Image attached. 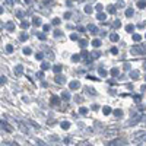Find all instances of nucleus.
Wrapping results in <instances>:
<instances>
[{
	"label": "nucleus",
	"instance_id": "nucleus-1",
	"mask_svg": "<svg viewBox=\"0 0 146 146\" xmlns=\"http://www.w3.org/2000/svg\"><path fill=\"white\" fill-rule=\"evenodd\" d=\"M142 118H143V115H142V114H135V117L130 118V123H129V124H130V126H135L136 123H139V121H140Z\"/></svg>",
	"mask_w": 146,
	"mask_h": 146
},
{
	"label": "nucleus",
	"instance_id": "nucleus-2",
	"mask_svg": "<svg viewBox=\"0 0 146 146\" xmlns=\"http://www.w3.org/2000/svg\"><path fill=\"white\" fill-rule=\"evenodd\" d=\"M105 135H107V137H114V136L118 135V130L117 129H111V130H108Z\"/></svg>",
	"mask_w": 146,
	"mask_h": 146
},
{
	"label": "nucleus",
	"instance_id": "nucleus-3",
	"mask_svg": "<svg viewBox=\"0 0 146 146\" xmlns=\"http://www.w3.org/2000/svg\"><path fill=\"white\" fill-rule=\"evenodd\" d=\"M131 51H133V53H137V54H145V47H142V48H139V47H133V48H131Z\"/></svg>",
	"mask_w": 146,
	"mask_h": 146
},
{
	"label": "nucleus",
	"instance_id": "nucleus-4",
	"mask_svg": "<svg viewBox=\"0 0 146 146\" xmlns=\"http://www.w3.org/2000/svg\"><path fill=\"white\" fill-rule=\"evenodd\" d=\"M70 89H79V86H80V83L78 82V80H73V82H70Z\"/></svg>",
	"mask_w": 146,
	"mask_h": 146
},
{
	"label": "nucleus",
	"instance_id": "nucleus-5",
	"mask_svg": "<svg viewBox=\"0 0 146 146\" xmlns=\"http://www.w3.org/2000/svg\"><path fill=\"white\" fill-rule=\"evenodd\" d=\"M0 127L5 129V130H7V131H12V129L9 127V124L6 123V121H3V120H0Z\"/></svg>",
	"mask_w": 146,
	"mask_h": 146
},
{
	"label": "nucleus",
	"instance_id": "nucleus-6",
	"mask_svg": "<svg viewBox=\"0 0 146 146\" xmlns=\"http://www.w3.org/2000/svg\"><path fill=\"white\" fill-rule=\"evenodd\" d=\"M86 29H88V31H91L92 34H96V32H98V28H96L95 25H92V23H91V25H88V27H86Z\"/></svg>",
	"mask_w": 146,
	"mask_h": 146
},
{
	"label": "nucleus",
	"instance_id": "nucleus-7",
	"mask_svg": "<svg viewBox=\"0 0 146 146\" xmlns=\"http://www.w3.org/2000/svg\"><path fill=\"white\" fill-rule=\"evenodd\" d=\"M15 73H16V75H22V73H23V66L18 64V66L15 67Z\"/></svg>",
	"mask_w": 146,
	"mask_h": 146
},
{
	"label": "nucleus",
	"instance_id": "nucleus-8",
	"mask_svg": "<svg viewBox=\"0 0 146 146\" xmlns=\"http://www.w3.org/2000/svg\"><path fill=\"white\" fill-rule=\"evenodd\" d=\"M32 23H34L35 27H40V25H41V19L36 18V16H34V18H32Z\"/></svg>",
	"mask_w": 146,
	"mask_h": 146
},
{
	"label": "nucleus",
	"instance_id": "nucleus-9",
	"mask_svg": "<svg viewBox=\"0 0 146 146\" xmlns=\"http://www.w3.org/2000/svg\"><path fill=\"white\" fill-rule=\"evenodd\" d=\"M102 113H104L105 115H108V114H111V113H113V110L110 108V107H102Z\"/></svg>",
	"mask_w": 146,
	"mask_h": 146
},
{
	"label": "nucleus",
	"instance_id": "nucleus-10",
	"mask_svg": "<svg viewBox=\"0 0 146 146\" xmlns=\"http://www.w3.org/2000/svg\"><path fill=\"white\" fill-rule=\"evenodd\" d=\"M79 114L86 115V114H88V108H86V107H80V108H79Z\"/></svg>",
	"mask_w": 146,
	"mask_h": 146
},
{
	"label": "nucleus",
	"instance_id": "nucleus-11",
	"mask_svg": "<svg viewBox=\"0 0 146 146\" xmlns=\"http://www.w3.org/2000/svg\"><path fill=\"white\" fill-rule=\"evenodd\" d=\"M101 44H102V42H101V40H96V38H95V40L92 41V45H94L95 48H98V47H101Z\"/></svg>",
	"mask_w": 146,
	"mask_h": 146
},
{
	"label": "nucleus",
	"instance_id": "nucleus-12",
	"mask_svg": "<svg viewBox=\"0 0 146 146\" xmlns=\"http://www.w3.org/2000/svg\"><path fill=\"white\" fill-rule=\"evenodd\" d=\"M64 82H66V80H64L63 76H60V75L56 76V83H64Z\"/></svg>",
	"mask_w": 146,
	"mask_h": 146
},
{
	"label": "nucleus",
	"instance_id": "nucleus-13",
	"mask_svg": "<svg viewBox=\"0 0 146 146\" xmlns=\"http://www.w3.org/2000/svg\"><path fill=\"white\" fill-rule=\"evenodd\" d=\"M140 40H142V35H140V34H133V41L139 42Z\"/></svg>",
	"mask_w": 146,
	"mask_h": 146
},
{
	"label": "nucleus",
	"instance_id": "nucleus-14",
	"mask_svg": "<svg viewBox=\"0 0 146 146\" xmlns=\"http://www.w3.org/2000/svg\"><path fill=\"white\" fill-rule=\"evenodd\" d=\"M110 40H111L113 42L118 41V34H111V35H110Z\"/></svg>",
	"mask_w": 146,
	"mask_h": 146
},
{
	"label": "nucleus",
	"instance_id": "nucleus-15",
	"mask_svg": "<svg viewBox=\"0 0 146 146\" xmlns=\"http://www.w3.org/2000/svg\"><path fill=\"white\" fill-rule=\"evenodd\" d=\"M130 76H131L133 79H137V78H139V72H137V70H133V72H130Z\"/></svg>",
	"mask_w": 146,
	"mask_h": 146
},
{
	"label": "nucleus",
	"instance_id": "nucleus-16",
	"mask_svg": "<svg viewBox=\"0 0 146 146\" xmlns=\"http://www.w3.org/2000/svg\"><path fill=\"white\" fill-rule=\"evenodd\" d=\"M62 98H63L64 101H69V100H70V94H69V92H63V94H62Z\"/></svg>",
	"mask_w": 146,
	"mask_h": 146
},
{
	"label": "nucleus",
	"instance_id": "nucleus-17",
	"mask_svg": "<svg viewBox=\"0 0 146 146\" xmlns=\"http://www.w3.org/2000/svg\"><path fill=\"white\" fill-rule=\"evenodd\" d=\"M70 127V123H69V121H63V123H62V129L63 130H67Z\"/></svg>",
	"mask_w": 146,
	"mask_h": 146
},
{
	"label": "nucleus",
	"instance_id": "nucleus-18",
	"mask_svg": "<svg viewBox=\"0 0 146 146\" xmlns=\"http://www.w3.org/2000/svg\"><path fill=\"white\" fill-rule=\"evenodd\" d=\"M6 28H7L9 31H13V29H15V23H13V22H9L7 25H6Z\"/></svg>",
	"mask_w": 146,
	"mask_h": 146
},
{
	"label": "nucleus",
	"instance_id": "nucleus-19",
	"mask_svg": "<svg viewBox=\"0 0 146 146\" xmlns=\"http://www.w3.org/2000/svg\"><path fill=\"white\" fill-rule=\"evenodd\" d=\"M107 16H105V13H101V12H100V13L98 15H96V19H98V21H104Z\"/></svg>",
	"mask_w": 146,
	"mask_h": 146
},
{
	"label": "nucleus",
	"instance_id": "nucleus-20",
	"mask_svg": "<svg viewBox=\"0 0 146 146\" xmlns=\"http://www.w3.org/2000/svg\"><path fill=\"white\" fill-rule=\"evenodd\" d=\"M62 69H63V67H62V66H60V64H56V66L53 67V70H54L56 73H60V72H62Z\"/></svg>",
	"mask_w": 146,
	"mask_h": 146
},
{
	"label": "nucleus",
	"instance_id": "nucleus-21",
	"mask_svg": "<svg viewBox=\"0 0 146 146\" xmlns=\"http://www.w3.org/2000/svg\"><path fill=\"white\" fill-rule=\"evenodd\" d=\"M79 60H80L79 54H73V56H72V62H75V63H76V62H79Z\"/></svg>",
	"mask_w": 146,
	"mask_h": 146
},
{
	"label": "nucleus",
	"instance_id": "nucleus-22",
	"mask_svg": "<svg viewBox=\"0 0 146 146\" xmlns=\"http://www.w3.org/2000/svg\"><path fill=\"white\" fill-rule=\"evenodd\" d=\"M79 45L85 48V47H86V45H88V41H86V40H79Z\"/></svg>",
	"mask_w": 146,
	"mask_h": 146
},
{
	"label": "nucleus",
	"instance_id": "nucleus-23",
	"mask_svg": "<svg viewBox=\"0 0 146 146\" xmlns=\"http://www.w3.org/2000/svg\"><path fill=\"white\" fill-rule=\"evenodd\" d=\"M114 115L115 117H121L123 115V111H121V110H114Z\"/></svg>",
	"mask_w": 146,
	"mask_h": 146
},
{
	"label": "nucleus",
	"instance_id": "nucleus-24",
	"mask_svg": "<svg viewBox=\"0 0 146 146\" xmlns=\"http://www.w3.org/2000/svg\"><path fill=\"white\" fill-rule=\"evenodd\" d=\"M145 6H146V3H145V0H140V2L137 3V7H139V9H145Z\"/></svg>",
	"mask_w": 146,
	"mask_h": 146
},
{
	"label": "nucleus",
	"instance_id": "nucleus-25",
	"mask_svg": "<svg viewBox=\"0 0 146 146\" xmlns=\"http://www.w3.org/2000/svg\"><path fill=\"white\" fill-rule=\"evenodd\" d=\"M118 73H120V70H118L117 67H114V69H111V75H113V76H117V75H118Z\"/></svg>",
	"mask_w": 146,
	"mask_h": 146
},
{
	"label": "nucleus",
	"instance_id": "nucleus-26",
	"mask_svg": "<svg viewBox=\"0 0 146 146\" xmlns=\"http://www.w3.org/2000/svg\"><path fill=\"white\" fill-rule=\"evenodd\" d=\"M6 51H7V53H12V51H13V45H12V44L6 45Z\"/></svg>",
	"mask_w": 146,
	"mask_h": 146
},
{
	"label": "nucleus",
	"instance_id": "nucleus-27",
	"mask_svg": "<svg viewBox=\"0 0 146 146\" xmlns=\"http://www.w3.org/2000/svg\"><path fill=\"white\" fill-rule=\"evenodd\" d=\"M31 53H32V50H31L29 47H25V48H23V54H31Z\"/></svg>",
	"mask_w": 146,
	"mask_h": 146
},
{
	"label": "nucleus",
	"instance_id": "nucleus-28",
	"mask_svg": "<svg viewBox=\"0 0 146 146\" xmlns=\"http://www.w3.org/2000/svg\"><path fill=\"white\" fill-rule=\"evenodd\" d=\"M85 12H86V13H92V7L89 5H86L85 6Z\"/></svg>",
	"mask_w": 146,
	"mask_h": 146
},
{
	"label": "nucleus",
	"instance_id": "nucleus-29",
	"mask_svg": "<svg viewBox=\"0 0 146 146\" xmlns=\"http://www.w3.org/2000/svg\"><path fill=\"white\" fill-rule=\"evenodd\" d=\"M126 31L127 32H133V31H135V27H133V25H127L126 27Z\"/></svg>",
	"mask_w": 146,
	"mask_h": 146
},
{
	"label": "nucleus",
	"instance_id": "nucleus-30",
	"mask_svg": "<svg viewBox=\"0 0 146 146\" xmlns=\"http://www.w3.org/2000/svg\"><path fill=\"white\" fill-rule=\"evenodd\" d=\"M70 40H73V41H78V40H79L78 34H72V35H70Z\"/></svg>",
	"mask_w": 146,
	"mask_h": 146
},
{
	"label": "nucleus",
	"instance_id": "nucleus-31",
	"mask_svg": "<svg viewBox=\"0 0 146 146\" xmlns=\"http://www.w3.org/2000/svg\"><path fill=\"white\" fill-rule=\"evenodd\" d=\"M126 16H129V18L133 16V9H127V10H126Z\"/></svg>",
	"mask_w": 146,
	"mask_h": 146
},
{
	"label": "nucleus",
	"instance_id": "nucleus-32",
	"mask_svg": "<svg viewBox=\"0 0 146 146\" xmlns=\"http://www.w3.org/2000/svg\"><path fill=\"white\" fill-rule=\"evenodd\" d=\"M108 12L110 13H115V7L114 6H108Z\"/></svg>",
	"mask_w": 146,
	"mask_h": 146
},
{
	"label": "nucleus",
	"instance_id": "nucleus-33",
	"mask_svg": "<svg viewBox=\"0 0 146 146\" xmlns=\"http://www.w3.org/2000/svg\"><path fill=\"white\" fill-rule=\"evenodd\" d=\"M41 69H42V70H47V69H50V64H48V63H42Z\"/></svg>",
	"mask_w": 146,
	"mask_h": 146
},
{
	"label": "nucleus",
	"instance_id": "nucleus-34",
	"mask_svg": "<svg viewBox=\"0 0 146 146\" xmlns=\"http://www.w3.org/2000/svg\"><path fill=\"white\" fill-rule=\"evenodd\" d=\"M21 27H22L23 29H25V28H28V27H29V23H28V22H25V21H23V22L21 23Z\"/></svg>",
	"mask_w": 146,
	"mask_h": 146
},
{
	"label": "nucleus",
	"instance_id": "nucleus-35",
	"mask_svg": "<svg viewBox=\"0 0 146 146\" xmlns=\"http://www.w3.org/2000/svg\"><path fill=\"white\" fill-rule=\"evenodd\" d=\"M23 15H25V13H23L22 10H18V12H16V16H18V18H23Z\"/></svg>",
	"mask_w": 146,
	"mask_h": 146
},
{
	"label": "nucleus",
	"instance_id": "nucleus-36",
	"mask_svg": "<svg viewBox=\"0 0 146 146\" xmlns=\"http://www.w3.org/2000/svg\"><path fill=\"white\" fill-rule=\"evenodd\" d=\"M113 25H114V28H120V27H121V22H120V21H115Z\"/></svg>",
	"mask_w": 146,
	"mask_h": 146
},
{
	"label": "nucleus",
	"instance_id": "nucleus-37",
	"mask_svg": "<svg viewBox=\"0 0 146 146\" xmlns=\"http://www.w3.org/2000/svg\"><path fill=\"white\" fill-rule=\"evenodd\" d=\"M6 83V76H0V85H5Z\"/></svg>",
	"mask_w": 146,
	"mask_h": 146
},
{
	"label": "nucleus",
	"instance_id": "nucleus-38",
	"mask_svg": "<svg viewBox=\"0 0 146 146\" xmlns=\"http://www.w3.org/2000/svg\"><path fill=\"white\" fill-rule=\"evenodd\" d=\"M35 58H36V60H42V53H36Z\"/></svg>",
	"mask_w": 146,
	"mask_h": 146
},
{
	"label": "nucleus",
	"instance_id": "nucleus-39",
	"mask_svg": "<svg viewBox=\"0 0 146 146\" xmlns=\"http://www.w3.org/2000/svg\"><path fill=\"white\" fill-rule=\"evenodd\" d=\"M91 56H92V58H98V57H100L101 54H100V53H96V51H95V53H92Z\"/></svg>",
	"mask_w": 146,
	"mask_h": 146
},
{
	"label": "nucleus",
	"instance_id": "nucleus-40",
	"mask_svg": "<svg viewBox=\"0 0 146 146\" xmlns=\"http://www.w3.org/2000/svg\"><path fill=\"white\" fill-rule=\"evenodd\" d=\"M51 102H53V104H58V98H57V96H53V98H51Z\"/></svg>",
	"mask_w": 146,
	"mask_h": 146
},
{
	"label": "nucleus",
	"instance_id": "nucleus-41",
	"mask_svg": "<svg viewBox=\"0 0 146 146\" xmlns=\"http://www.w3.org/2000/svg\"><path fill=\"white\" fill-rule=\"evenodd\" d=\"M113 145H115V146H121V145H123V142H121V140H115V142H113Z\"/></svg>",
	"mask_w": 146,
	"mask_h": 146
},
{
	"label": "nucleus",
	"instance_id": "nucleus-42",
	"mask_svg": "<svg viewBox=\"0 0 146 146\" xmlns=\"http://www.w3.org/2000/svg\"><path fill=\"white\" fill-rule=\"evenodd\" d=\"M27 38H28V35H27V34H22V35H21V41H25Z\"/></svg>",
	"mask_w": 146,
	"mask_h": 146
},
{
	"label": "nucleus",
	"instance_id": "nucleus-43",
	"mask_svg": "<svg viewBox=\"0 0 146 146\" xmlns=\"http://www.w3.org/2000/svg\"><path fill=\"white\" fill-rule=\"evenodd\" d=\"M98 72H100V75H101V76H105V75H107V72H105L104 69H100Z\"/></svg>",
	"mask_w": 146,
	"mask_h": 146
},
{
	"label": "nucleus",
	"instance_id": "nucleus-44",
	"mask_svg": "<svg viewBox=\"0 0 146 146\" xmlns=\"http://www.w3.org/2000/svg\"><path fill=\"white\" fill-rule=\"evenodd\" d=\"M95 9L98 10V12H101V10H102V5H100V3H98V5H96V7H95Z\"/></svg>",
	"mask_w": 146,
	"mask_h": 146
},
{
	"label": "nucleus",
	"instance_id": "nucleus-45",
	"mask_svg": "<svg viewBox=\"0 0 146 146\" xmlns=\"http://www.w3.org/2000/svg\"><path fill=\"white\" fill-rule=\"evenodd\" d=\"M53 23H54V25H58V23H60V19H58V18L53 19Z\"/></svg>",
	"mask_w": 146,
	"mask_h": 146
},
{
	"label": "nucleus",
	"instance_id": "nucleus-46",
	"mask_svg": "<svg viewBox=\"0 0 146 146\" xmlns=\"http://www.w3.org/2000/svg\"><path fill=\"white\" fill-rule=\"evenodd\" d=\"M36 35H38L40 40H45V35H44V34H36Z\"/></svg>",
	"mask_w": 146,
	"mask_h": 146
},
{
	"label": "nucleus",
	"instance_id": "nucleus-47",
	"mask_svg": "<svg viewBox=\"0 0 146 146\" xmlns=\"http://www.w3.org/2000/svg\"><path fill=\"white\" fill-rule=\"evenodd\" d=\"M111 53H113V54H117V53H118V50H117L115 47H113V48H111Z\"/></svg>",
	"mask_w": 146,
	"mask_h": 146
},
{
	"label": "nucleus",
	"instance_id": "nucleus-48",
	"mask_svg": "<svg viewBox=\"0 0 146 146\" xmlns=\"http://www.w3.org/2000/svg\"><path fill=\"white\" fill-rule=\"evenodd\" d=\"M140 136H145V131H140V133H137V135H136L135 137H140Z\"/></svg>",
	"mask_w": 146,
	"mask_h": 146
},
{
	"label": "nucleus",
	"instance_id": "nucleus-49",
	"mask_svg": "<svg viewBox=\"0 0 146 146\" xmlns=\"http://www.w3.org/2000/svg\"><path fill=\"white\" fill-rule=\"evenodd\" d=\"M47 31H50V25H44V32H47Z\"/></svg>",
	"mask_w": 146,
	"mask_h": 146
},
{
	"label": "nucleus",
	"instance_id": "nucleus-50",
	"mask_svg": "<svg viewBox=\"0 0 146 146\" xmlns=\"http://www.w3.org/2000/svg\"><path fill=\"white\" fill-rule=\"evenodd\" d=\"M98 108H100V107L96 105V104H94V105H92V110H95V111H98Z\"/></svg>",
	"mask_w": 146,
	"mask_h": 146
},
{
	"label": "nucleus",
	"instance_id": "nucleus-51",
	"mask_svg": "<svg viewBox=\"0 0 146 146\" xmlns=\"http://www.w3.org/2000/svg\"><path fill=\"white\" fill-rule=\"evenodd\" d=\"M70 16H72V15H70V12H67V13H64V18H66V19H69Z\"/></svg>",
	"mask_w": 146,
	"mask_h": 146
},
{
	"label": "nucleus",
	"instance_id": "nucleus-52",
	"mask_svg": "<svg viewBox=\"0 0 146 146\" xmlns=\"http://www.w3.org/2000/svg\"><path fill=\"white\" fill-rule=\"evenodd\" d=\"M78 31H80V32H85V31H86V29H85L83 27H79V28H78Z\"/></svg>",
	"mask_w": 146,
	"mask_h": 146
},
{
	"label": "nucleus",
	"instance_id": "nucleus-53",
	"mask_svg": "<svg viewBox=\"0 0 146 146\" xmlns=\"http://www.w3.org/2000/svg\"><path fill=\"white\" fill-rule=\"evenodd\" d=\"M135 101H136V102H139V101H140V96H139V95H136V96H135Z\"/></svg>",
	"mask_w": 146,
	"mask_h": 146
},
{
	"label": "nucleus",
	"instance_id": "nucleus-54",
	"mask_svg": "<svg viewBox=\"0 0 146 146\" xmlns=\"http://www.w3.org/2000/svg\"><path fill=\"white\" fill-rule=\"evenodd\" d=\"M88 91H89V94H91V95H94V94H95V91H94V89H92V88H89V89H88Z\"/></svg>",
	"mask_w": 146,
	"mask_h": 146
},
{
	"label": "nucleus",
	"instance_id": "nucleus-55",
	"mask_svg": "<svg viewBox=\"0 0 146 146\" xmlns=\"http://www.w3.org/2000/svg\"><path fill=\"white\" fill-rule=\"evenodd\" d=\"M54 35L56 36H60V31H54Z\"/></svg>",
	"mask_w": 146,
	"mask_h": 146
},
{
	"label": "nucleus",
	"instance_id": "nucleus-56",
	"mask_svg": "<svg viewBox=\"0 0 146 146\" xmlns=\"http://www.w3.org/2000/svg\"><path fill=\"white\" fill-rule=\"evenodd\" d=\"M0 13H3V7L2 6H0Z\"/></svg>",
	"mask_w": 146,
	"mask_h": 146
}]
</instances>
